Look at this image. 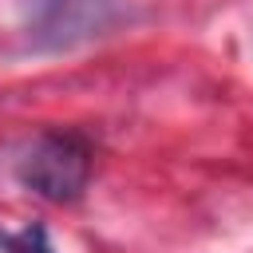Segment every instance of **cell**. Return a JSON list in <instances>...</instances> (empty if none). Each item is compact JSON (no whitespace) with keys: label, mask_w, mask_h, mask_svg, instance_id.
I'll return each instance as SVG.
<instances>
[{"label":"cell","mask_w":253,"mask_h":253,"mask_svg":"<svg viewBox=\"0 0 253 253\" xmlns=\"http://www.w3.org/2000/svg\"><path fill=\"white\" fill-rule=\"evenodd\" d=\"M16 174L28 190L47 202H75L91 178V150L75 134H40L16 162Z\"/></svg>","instance_id":"cell-1"}]
</instances>
